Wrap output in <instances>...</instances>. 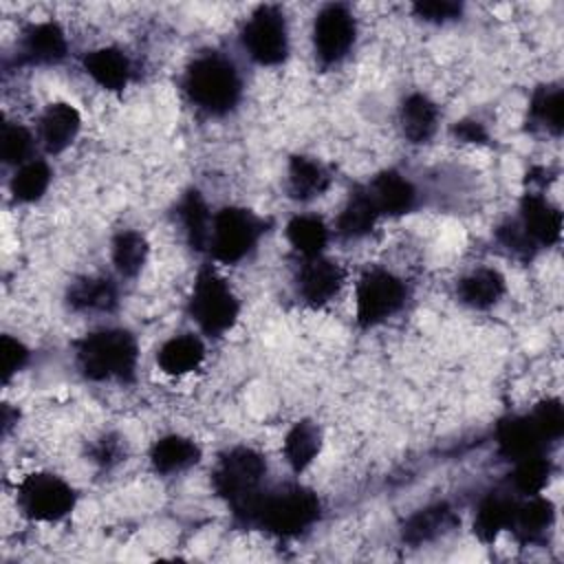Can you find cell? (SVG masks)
Here are the masks:
<instances>
[{"instance_id": "1", "label": "cell", "mask_w": 564, "mask_h": 564, "mask_svg": "<svg viewBox=\"0 0 564 564\" xmlns=\"http://www.w3.org/2000/svg\"><path fill=\"white\" fill-rule=\"evenodd\" d=\"M267 474V460L253 447H231L227 449L214 474L212 482L220 498L227 500L236 522L253 527L260 500L264 496L262 480Z\"/></svg>"}, {"instance_id": "2", "label": "cell", "mask_w": 564, "mask_h": 564, "mask_svg": "<svg viewBox=\"0 0 564 564\" xmlns=\"http://www.w3.org/2000/svg\"><path fill=\"white\" fill-rule=\"evenodd\" d=\"M75 361L88 381H132L139 346L126 328H99L77 341Z\"/></svg>"}, {"instance_id": "3", "label": "cell", "mask_w": 564, "mask_h": 564, "mask_svg": "<svg viewBox=\"0 0 564 564\" xmlns=\"http://www.w3.org/2000/svg\"><path fill=\"white\" fill-rule=\"evenodd\" d=\"M183 90L194 106L207 115L220 117L238 106L242 79L231 59L220 53H203L189 62Z\"/></svg>"}, {"instance_id": "4", "label": "cell", "mask_w": 564, "mask_h": 564, "mask_svg": "<svg viewBox=\"0 0 564 564\" xmlns=\"http://www.w3.org/2000/svg\"><path fill=\"white\" fill-rule=\"evenodd\" d=\"M322 513L317 494L302 485H286L275 491H264L253 527L278 538H297L308 531Z\"/></svg>"}, {"instance_id": "5", "label": "cell", "mask_w": 564, "mask_h": 564, "mask_svg": "<svg viewBox=\"0 0 564 564\" xmlns=\"http://www.w3.org/2000/svg\"><path fill=\"white\" fill-rule=\"evenodd\" d=\"M189 315L209 337H223L238 322L240 302L214 267H203L196 273L189 295Z\"/></svg>"}, {"instance_id": "6", "label": "cell", "mask_w": 564, "mask_h": 564, "mask_svg": "<svg viewBox=\"0 0 564 564\" xmlns=\"http://www.w3.org/2000/svg\"><path fill=\"white\" fill-rule=\"evenodd\" d=\"M264 223L245 207H223L214 214L207 251L216 262L236 264L258 245Z\"/></svg>"}, {"instance_id": "7", "label": "cell", "mask_w": 564, "mask_h": 564, "mask_svg": "<svg viewBox=\"0 0 564 564\" xmlns=\"http://www.w3.org/2000/svg\"><path fill=\"white\" fill-rule=\"evenodd\" d=\"M15 500L29 520L57 522L73 511L75 489L55 474L37 471L18 482Z\"/></svg>"}, {"instance_id": "8", "label": "cell", "mask_w": 564, "mask_h": 564, "mask_svg": "<svg viewBox=\"0 0 564 564\" xmlns=\"http://www.w3.org/2000/svg\"><path fill=\"white\" fill-rule=\"evenodd\" d=\"M405 295L408 291L399 275L381 267L366 269L355 291L357 324L361 328L379 326L405 304Z\"/></svg>"}, {"instance_id": "9", "label": "cell", "mask_w": 564, "mask_h": 564, "mask_svg": "<svg viewBox=\"0 0 564 564\" xmlns=\"http://www.w3.org/2000/svg\"><path fill=\"white\" fill-rule=\"evenodd\" d=\"M242 48L260 66H278L289 55V26L280 7H258L242 26Z\"/></svg>"}, {"instance_id": "10", "label": "cell", "mask_w": 564, "mask_h": 564, "mask_svg": "<svg viewBox=\"0 0 564 564\" xmlns=\"http://www.w3.org/2000/svg\"><path fill=\"white\" fill-rule=\"evenodd\" d=\"M357 35V24L346 4H326L317 11L313 22V51L322 66L341 62Z\"/></svg>"}, {"instance_id": "11", "label": "cell", "mask_w": 564, "mask_h": 564, "mask_svg": "<svg viewBox=\"0 0 564 564\" xmlns=\"http://www.w3.org/2000/svg\"><path fill=\"white\" fill-rule=\"evenodd\" d=\"M346 280V271L339 262L317 256L308 258L297 275L300 297L311 306L328 304L341 289Z\"/></svg>"}, {"instance_id": "12", "label": "cell", "mask_w": 564, "mask_h": 564, "mask_svg": "<svg viewBox=\"0 0 564 564\" xmlns=\"http://www.w3.org/2000/svg\"><path fill=\"white\" fill-rule=\"evenodd\" d=\"M68 53V40L57 22H35L22 31L20 57L33 66L59 64Z\"/></svg>"}, {"instance_id": "13", "label": "cell", "mask_w": 564, "mask_h": 564, "mask_svg": "<svg viewBox=\"0 0 564 564\" xmlns=\"http://www.w3.org/2000/svg\"><path fill=\"white\" fill-rule=\"evenodd\" d=\"M518 223L535 247H551L562 236V212L542 194H524Z\"/></svg>"}, {"instance_id": "14", "label": "cell", "mask_w": 564, "mask_h": 564, "mask_svg": "<svg viewBox=\"0 0 564 564\" xmlns=\"http://www.w3.org/2000/svg\"><path fill=\"white\" fill-rule=\"evenodd\" d=\"M366 192L370 194L375 207L381 216H403L416 207L419 194L410 178H405L397 170L379 172L368 185Z\"/></svg>"}, {"instance_id": "15", "label": "cell", "mask_w": 564, "mask_h": 564, "mask_svg": "<svg viewBox=\"0 0 564 564\" xmlns=\"http://www.w3.org/2000/svg\"><path fill=\"white\" fill-rule=\"evenodd\" d=\"M82 117L73 104H48L37 121V139L48 154L64 152L79 134Z\"/></svg>"}, {"instance_id": "16", "label": "cell", "mask_w": 564, "mask_h": 564, "mask_svg": "<svg viewBox=\"0 0 564 564\" xmlns=\"http://www.w3.org/2000/svg\"><path fill=\"white\" fill-rule=\"evenodd\" d=\"M555 520V507L549 498L538 496H527L524 502H516V511L509 524V531L513 538L529 546L546 538L549 529L553 527Z\"/></svg>"}, {"instance_id": "17", "label": "cell", "mask_w": 564, "mask_h": 564, "mask_svg": "<svg viewBox=\"0 0 564 564\" xmlns=\"http://www.w3.org/2000/svg\"><path fill=\"white\" fill-rule=\"evenodd\" d=\"M86 75L110 93H121L132 75V64L128 55L117 46H101L84 57Z\"/></svg>"}, {"instance_id": "18", "label": "cell", "mask_w": 564, "mask_h": 564, "mask_svg": "<svg viewBox=\"0 0 564 564\" xmlns=\"http://www.w3.org/2000/svg\"><path fill=\"white\" fill-rule=\"evenodd\" d=\"M496 443L500 454L513 463L524 456L542 454V447L546 445L529 414L502 419L496 427Z\"/></svg>"}, {"instance_id": "19", "label": "cell", "mask_w": 564, "mask_h": 564, "mask_svg": "<svg viewBox=\"0 0 564 564\" xmlns=\"http://www.w3.org/2000/svg\"><path fill=\"white\" fill-rule=\"evenodd\" d=\"M203 361H205V344L200 337L192 333L174 335L156 352L159 368L170 377L189 375L198 370Z\"/></svg>"}, {"instance_id": "20", "label": "cell", "mask_w": 564, "mask_h": 564, "mask_svg": "<svg viewBox=\"0 0 564 564\" xmlns=\"http://www.w3.org/2000/svg\"><path fill=\"white\" fill-rule=\"evenodd\" d=\"M66 302L77 313H108L117 306L119 291L110 278L88 275L70 284Z\"/></svg>"}, {"instance_id": "21", "label": "cell", "mask_w": 564, "mask_h": 564, "mask_svg": "<svg viewBox=\"0 0 564 564\" xmlns=\"http://www.w3.org/2000/svg\"><path fill=\"white\" fill-rule=\"evenodd\" d=\"M399 123L410 143H427L438 126V108L427 95L412 93L401 104Z\"/></svg>"}, {"instance_id": "22", "label": "cell", "mask_w": 564, "mask_h": 564, "mask_svg": "<svg viewBox=\"0 0 564 564\" xmlns=\"http://www.w3.org/2000/svg\"><path fill=\"white\" fill-rule=\"evenodd\" d=\"M330 185V172L326 165L313 156L297 154L289 161L286 189L295 200H313L322 196Z\"/></svg>"}, {"instance_id": "23", "label": "cell", "mask_w": 564, "mask_h": 564, "mask_svg": "<svg viewBox=\"0 0 564 564\" xmlns=\"http://www.w3.org/2000/svg\"><path fill=\"white\" fill-rule=\"evenodd\" d=\"M505 291H507L505 275L491 267L474 269L471 273L460 278V282L456 286L458 300L465 306H471L478 311L498 304V300L505 295Z\"/></svg>"}, {"instance_id": "24", "label": "cell", "mask_w": 564, "mask_h": 564, "mask_svg": "<svg viewBox=\"0 0 564 564\" xmlns=\"http://www.w3.org/2000/svg\"><path fill=\"white\" fill-rule=\"evenodd\" d=\"M516 502L518 500L511 498L509 494H500V491L487 494L478 502V509L474 516V535L485 544L496 542L502 531H509Z\"/></svg>"}, {"instance_id": "25", "label": "cell", "mask_w": 564, "mask_h": 564, "mask_svg": "<svg viewBox=\"0 0 564 564\" xmlns=\"http://www.w3.org/2000/svg\"><path fill=\"white\" fill-rule=\"evenodd\" d=\"M176 214H178V220L183 225L189 247L196 251L207 249L214 216H212L203 194L198 189H187L176 205Z\"/></svg>"}, {"instance_id": "26", "label": "cell", "mask_w": 564, "mask_h": 564, "mask_svg": "<svg viewBox=\"0 0 564 564\" xmlns=\"http://www.w3.org/2000/svg\"><path fill=\"white\" fill-rule=\"evenodd\" d=\"M200 449L192 438L181 434L161 436L150 449V463L159 474H174L198 463Z\"/></svg>"}, {"instance_id": "27", "label": "cell", "mask_w": 564, "mask_h": 564, "mask_svg": "<svg viewBox=\"0 0 564 564\" xmlns=\"http://www.w3.org/2000/svg\"><path fill=\"white\" fill-rule=\"evenodd\" d=\"M454 522H456L454 511L445 502H438V505H430V507L412 513L405 520L401 535H403V542L419 546V544H425V542L438 538L447 529H452Z\"/></svg>"}, {"instance_id": "28", "label": "cell", "mask_w": 564, "mask_h": 564, "mask_svg": "<svg viewBox=\"0 0 564 564\" xmlns=\"http://www.w3.org/2000/svg\"><path fill=\"white\" fill-rule=\"evenodd\" d=\"M379 216L381 214L375 207V203H372L370 194L366 192V187H357L348 196L344 209L337 216V231L344 238H361V236L372 231V227L377 225Z\"/></svg>"}, {"instance_id": "29", "label": "cell", "mask_w": 564, "mask_h": 564, "mask_svg": "<svg viewBox=\"0 0 564 564\" xmlns=\"http://www.w3.org/2000/svg\"><path fill=\"white\" fill-rule=\"evenodd\" d=\"M322 449V432L317 423L297 421L284 436V458L293 471H304Z\"/></svg>"}, {"instance_id": "30", "label": "cell", "mask_w": 564, "mask_h": 564, "mask_svg": "<svg viewBox=\"0 0 564 564\" xmlns=\"http://www.w3.org/2000/svg\"><path fill=\"white\" fill-rule=\"evenodd\" d=\"M286 238L291 247L306 260L317 258L328 242V227L315 214H297L286 225Z\"/></svg>"}, {"instance_id": "31", "label": "cell", "mask_w": 564, "mask_h": 564, "mask_svg": "<svg viewBox=\"0 0 564 564\" xmlns=\"http://www.w3.org/2000/svg\"><path fill=\"white\" fill-rule=\"evenodd\" d=\"M51 185V167L44 159H31L15 167L9 189L20 203H35L44 196Z\"/></svg>"}, {"instance_id": "32", "label": "cell", "mask_w": 564, "mask_h": 564, "mask_svg": "<svg viewBox=\"0 0 564 564\" xmlns=\"http://www.w3.org/2000/svg\"><path fill=\"white\" fill-rule=\"evenodd\" d=\"M148 240L137 229L119 231L112 240V264L119 275L134 278L148 260Z\"/></svg>"}, {"instance_id": "33", "label": "cell", "mask_w": 564, "mask_h": 564, "mask_svg": "<svg viewBox=\"0 0 564 564\" xmlns=\"http://www.w3.org/2000/svg\"><path fill=\"white\" fill-rule=\"evenodd\" d=\"M531 119L544 130L560 134L564 121V93L557 86H540L529 106Z\"/></svg>"}, {"instance_id": "34", "label": "cell", "mask_w": 564, "mask_h": 564, "mask_svg": "<svg viewBox=\"0 0 564 564\" xmlns=\"http://www.w3.org/2000/svg\"><path fill=\"white\" fill-rule=\"evenodd\" d=\"M553 474V465L544 454H533L516 460V469L511 474L513 489L522 496H538L549 485Z\"/></svg>"}, {"instance_id": "35", "label": "cell", "mask_w": 564, "mask_h": 564, "mask_svg": "<svg viewBox=\"0 0 564 564\" xmlns=\"http://www.w3.org/2000/svg\"><path fill=\"white\" fill-rule=\"evenodd\" d=\"M0 152L4 163H11L15 167L31 161L33 134L20 123H4L0 137Z\"/></svg>"}, {"instance_id": "36", "label": "cell", "mask_w": 564, "mask_h": 564, "mask_svg": "<svg viewBox=\"0 0 564 564\" xmlns=\"http://www.w3.org/2000/svg\"><path fill=\"white\" fill-rule=\"evenodd\" d=\"M535 430L544 438V443H555L562 438L564 432V408L557 399H544L540 401L533 412L529 414Z\"/></svg>"}, {"instance_id": "37", "label": "cell", "mask_w": 564, "mask_h": 564, "mask_svg": "<svg viewBox=\"0 0 564 564\" xmlns=\"http://www.w3.org/2000/svg\"><path fill=\"white\" fill-rule=\"evenodd\" d=\"M496 238L502 247H507L511 253L522 256V258H529L538 249L518 220H507L505 225H500Z\"/></svg>"}, {"instance_id": "38", "label": "cell", "mask_w": 564, "mask_h": 564, "mask_svg": "<svg viewBox=\"0 0 564 564\" xmlns=\"http://www.w3.org/2000/svg\"><path fill=\"white\" fill-rule=\"evenodd\" d=\"M0 350H2V379L9 381L13 375H18L26 366L29 348L20 339L11 335H2Z\"/></svg>"}, {"instance_id": "39", "label": "cell", "mask_w": 564, "mask_h": 564, "mask_svg": "<svg viewBox=\"0 0 564 564\" xmlns=\"http://www.w3.org/2000/svg\"><path fill=\"white\" fill-rule=\"evenodd\" d=\"M414 13L416 18L425 20V22H449L456 20L463 11V7L458 2H449V0H425V2H414Z\"/></svg>"}, {"instance_id": "40", "label": "cell", "mask_w": 564, "mask_h": 564, "mask_svg": "<svg viewBox=\"0 0 564 564\" xmlns=\"http://www.w3.org/2000/svg\"><path fill=\"white\" fill-rule=\"evenodd\" d=\"M90 456H93V460H95L97 465H101V467H110V465H115V463H117V460H121V456H123L121 438H119V436H115V434H106V436H101V438L93 445Z\"/></svg>"}, {"instance_id": "41", "label": "cell", "mask_w": 564, "mask_h": 564, "mask_svg": "<svg viewBox=\"0 0 564 564\" xmlns=\"http://www.w3.org/2000/svg\"><path fill=\"white\" fill-rule=\"evenodd\" d=\"M452 134H454L458 141H463V143L482 145V143L489 141L487 128H485L480 121H476V119H460V121H456L454 128H452Z\"/></svg>"}]
</instances>
